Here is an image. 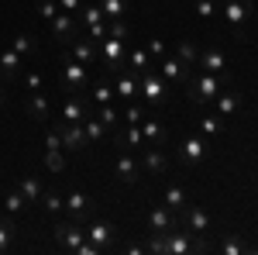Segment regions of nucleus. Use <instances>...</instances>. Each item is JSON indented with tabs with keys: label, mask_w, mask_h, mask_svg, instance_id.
<instances>
[{
	"label": "nucleus",
	"mask_w": 258,
	"mask_h": 255,
	"mask_svg": "<svg viewBox=\"0 0 258 255\" xmlns=\"http://www.w3.org/2000/svg\"><path fill=\"white\" fill-rule=\"evenodd\" d=\"M224 86H227V73H200V76H189V83L182 90H186V100L193 107H207V104H214V97Z\"/></svg>",
	"instance_id": "f257e3e1"
},
{
	"label": "nucleus",
	"mask_w": 258,
	"mask_h": 255,
	"mask_svg": "<svg viewBox=\"0 0 258 255\" xmlns=\"http://www.w3.org/2000/svg\"><path fill=\"white\" fill-rule=\"evenodd\" d=\"M138 93L148 100L152 107H159V111H162V107L169 104V83H165V76H162L159 69L148 66L145 73H138Z\"/></svg>",
	"instance_id": "f03ea898"
},
{
	"label": "nucleus",
	"mask_w": 258,
	"mask_h": 255,
	"mask_svg": "<svg viewBox=\"0 0 258 255\" xmlns=\"http://www.w3.org/2000/svg\"><path fill=\"white\" fill-rule=\"evenodd\" d=\"M86 86H90L86 66L76 62L73 56H62V90H66V97H80V93H86Z\"/></svg>",
	"instance_id": "7ed1b4c3"
},
{
	"label": "nucleus",
	"mask_w": 258,
	"mask_h": 255,
	"mask_svg": "<svg viewBox=\"0 0 258 255\" xmlns=\"http://www.w3.org/2000/svg\"><path fill=\"white\" fill-rule=\"evenodd\" d=\"M189 252H207V241L186 228H172L165 235V255H189Z\"/></svg>",
	"instance_id": "20e7f679"
},
{
	"label": "nucleus",
	"mask_w": 258,
	"mask_h": 255,
	"mask_svg": "<svg viewBox=\"0 0 258 255\" xmlns=\"http://www.w3.org/2000/svg\"><path fill=\"white\" fill-rule=\"evenodd\" d=\"M48 31H52V38L59 41V45H73V41L83 35V28H80V21H76V14H66V11H59L55 18L48 21Z\"/></svg>",
	"instance_id": "39448f33"
},
{
	"label": "nucleus",
	"mask_w": 258,
	"mask_h": 255,
	"mask_svg": "<svg viewBox=\"0 0 258 255\" xmlns=\"http://www.w3.org/2000/svg\"><path fill=\"white\" fill-rule=\"evenodd\" d=\"M97 52H100V59H103V66L107 69H114V73H120L124 69V62H127V45L120 38H107L103 41H97Z\"/></svg>",
	"instance_id": "423d86ee"
},
{
	"label": "nucleus",
	"mask_w": 258,
	"mask_h": 255,
	"mask_svg": "<svg viewBox=\"0 0 258 255\" xmlns=\"http://www.w3.org/2000/svg\"><path fill=\"white\" fill-rule=\"evenodd\" d=\"M179 228H186V231H193V235L203 238L207 231H210V214H207L200 203H193V200H189V203L179 211Z\"/></svg>",
	"instance_id": "0eeeda50"
},
{
	"label": "nucleus",
	"mask_w": 258,
	"mask_h": 255,
	"mask_svg": "<svg viewBox=\"0 0 258 255\" xmlns=\"http://www.w3.org/2000/svg\"><path fill=\"white\" fill-rule=\"evenodd\" d=\"M159 73L165 76L169 86H186L189 76H193V69L179 59V56H162V59H159Z\"/></svg>",
	"instance_id": "6e6552de"
},
{
	"label": "nucleus",
	"mask_w": 258,
	"mask_h": 255,
	"mask_svg": "<svg viewBox=\"0 0 258 255\" xmlns=\"http://www.w3.org/2000/svg\"><path fill=\"white\" fill-rule=\"evenodd\" d=\"M55 131H59L62 148H66V152H76V156L90 152V141H86V135H83V124H66V121H55Z\"/></svg>",
	"instance_id": "1a4fd4ad"
},
{
	"label": "nucleus",
	"mask_w": 258,
	"mask_h": 255,
	"mask_svg": "<svg viewBox=\"0 0 258 255\" xmlns=\"http://www.w3.org/2000/svg\"><path fill=\"white\" fill-rule=\"evenodd\" d=\"M55 241L66 252H76L86 241V228H83L80 221H55Z\"/></svg>",
	"instance_id": "9d476101"
},
{
	"label": "nucleus",
	"mask_w": 258,
	"mask_h": 255,
	"mask_svg": "<svg viewBox=\"0 0 258 255\" xmlns=\"http://www.w3.org/2000/svg\"><path fill=\"white\" fill-rule=\"evenodd\" d=\"M207 156H210V145H207L203 135H189L179 145V162H182V166H200Z\"/></svg>",
	"instance_id": "9b49d317"
},
{
	"label": "nucleus",
	"mask_w": 258,
	"mask_h": 255,
	"mask_svg": "<svg viewBox=\"0 0 258 255\" xmlns=\"http://www.w3.org/2000/svg\"><path fill=\"white\" fill-rule=\"evenodd\" d=\"M251 11H255V0H227L224 7H220V14H224V21L234 28V31H241L244 24H248V18H251Z\"/></svg>",
	"instance_id": "f8f14e48"
},
{
	"label": "nucleus",
	"mask_w": 258,
	"mask_h": 255,
	"mask_svg": "<svg viewBox=\"0 0 258 255\" xmlns=\"http://www.w3.org/2000/svg\"><path fill=\"white\" fill-rule=\"evenodd\" d=\"M114 176H117L120 183H127V186H135V183L141 179V166H138V159L131 156L127 148H120L117 162H114Z\"/></svg>",
	"instance_id": "ddd939ff"
},
{
	"label": "nucleus",
	"mask_w": 258,
	"mask_h": 255,
	"mask_svg": "<svg viewBox=\"0 0 258 255\" xmlns=\"http://www.w3.org/2000/svg\"><path fill=\"white\" fill-rule=\"evenodd\" d=\"M66 211H69V217H73V221L86 224V221L93 217V200L83 193V190H73V193L66 196Z\"/></svg>",
	"instance_id": "4468645a"
},
{
	"label": "nucleus",
	"mask_w": 258,
	"mask_h": 255,
	"mask_svg": "<svg viewBox=\"0 0 258 255\" xmlns=\"http://www.w3.org/2000/svg\"><path fill=\"white\" fill-rule=\"evenodd\" d=\"M172 228H179V214H176V211H169L165 203H159V207H152V214H148V231H159V235H169Z\"/></svg>",
	"instance_id": "2eb2a0df"
},
{
	"label": "nucleus",
	"mask_w": 258,
	"mask_h": 255,
	"mask_svg": "<svg viewBox=\"0 0 258 255\" xmlns=\"http://www.w3.org/2000/svg\"><path fill=\"white\" fill-rule=\"evenodd\" d=\"M141 169L159 176L169 169V156H165V145H145V159H141Z\"/></svg>",
	"instance_id": "dca6fc26"
},
{
	"label": "nucleus",
	"mask_w": 258,
	"mask_h": 255,
	"mask_svg": "<svg viewBox=\"0 0 258 255\" xmlns=\"http://www.w3.org/2000/svg\"><path fill=\"white\" fill-rule=\"evenodd\" d=\"M86 238L103 252V248H114V241H117V228H114V224H103V221H93V224L86 228Z\"/></svg>",
	"instance_id": "f3484780"
},
{
	"label": "nucleus",
	"mask_w": 258,
	"mask_h": 255,
	"mask_svg": "<svg viewBox=\"0 0 258 255\" xmlns=\"http://www.w3.org/2000/svg\"><path fill=\"white\" fill-rule=\"evenodd\" d=\"M214 104H217V114H220V118L231 121L241 111V93H238V90H231V86H224L217 97H214Z\"/></svg>",
	"instance_id": "a211bd4d"
},
{
	"label": "nucleus",
	"mask_w": 258,
	"mask_h": 255,
	"mask_svg": "<svg viewBox=\"0 0 258 255\" xmlns=\"http://www.w3.org/2000/svg\"><path fill=\"white\" fill-rule=\"evenodd\" d=\"M69 56L76 62H83V66H93V62L100 59V52H97V41H90V38H76L73 45H69Z\"/></svg>",
	"instance_id": "6ab92c4d"
},
{
	"label": "nucleus",
	"mask_w": 258,
	"mask_h": 255,
	"mask_svg": "<svg viewBox=\"0 0 258 255\" xmlns=\"http://www.w3.org/2000/svg\"><path fill=\"white\" fill-rule=\"evenodd\" d=\"M86 114H90V111H86L83 97H66L59 121H66V124H83V118H86Z\"/></svg>",
	"instance_id": "aec40b11"
},
{
	"label": "nucleus",
	"mask_w": 258,
	"mask_h": 255,
	"mask_svg": "<svg viewBox=\"0 0 258 255\" xmlns=\"http://www.w3.org/2000/svg\"><path fill=\"white\" fill-rule=\"evenodd\" d=\"M141 135H145V145H165V141H169L165 124L155 121V118H145V121H141Z\"/></svg>",
	"instance_id": "412c9836"
},
{
	"label": "nucleus",
	"mask_w": 258,
	"mask_h": 255,
	"mask_svg": "<svg viewBox=\"0 0 258 255\" xmlns=\"http://www.w3.org/2000/svg\"><path fill=\"white\" fill-rule=\"evenodd\" d=\"M197 66L203 69V73H224V69H227V59H224L220 48H207V52H200Z\"/></svg>",
	"instance_id": "4be33fe9"
},
{
	"label": "nucleus",
	"mask_w": 258,
	"mask_h": 255,
	"mask_svg": "<svg viewBox=\"0 0 258 255\" xmlns=\"http://www.w3.org/2000/svg\"><path fill=\"white\" fill-rule=\"evenodd\" d=\"M24 107H28V114H31V121H48V97L41 93V90H35V93H28V100H24Z\"/></svg>",
	"instance_id": "5701e85b"
},
{
	"label": "nucleus",
	"mask_w": 258,
	"mask_h": 255,
	"mask_svg": "<svg viewBox=\"0 0 258 255\" xmlns=\"http://www.w3.org/2000/svg\"><path fill=\"white\" fill-rule=\"evenodd\" d=\"M83 135H86L90 145H100V141L107 138V128H103V121H100L97 114H86V118H83Z\"/></svg>",
	"instance_id": "b1692460"
},
{
	"label": "nucleus",
	"mask_w": 258,
	"mask_h": 255,
	"mask_svg": "<svg viewBox=\"0 0 258 255\" xmlns=\"http://www.w3.org/2000/svg\"><path fill=\"white\" fill-rule=\"evenodd\" d=\"M114 93H117L120 100H135V97H138V76H135V73L117 76V79H114Z\"/></svg>",
	"instance_id": "393cba45"
},
{
	"label": "nucleus",
	"mask_w": 258,
	"mask_h": 255,
	"mask_svg": "<svg viewBox=\"0 0 258 255\" xmlns=\"http://www.w3.org/2000/svg\"><path fill=\"white\" fill-rule=\"evenodd\" d=\"M18 190H21V196L28 200V207H31V203H41V193H45L38 176H24V179L18 183Z\"/></svg>",
	"instance_id": "a878e982"
},
{
	"label": "nucleus",
	"mask_w": 258,
	"mask_h": 255,
	"mask_svg": "<svg viewBox=\"0 0 258 255\" xmlns=\"http://www.w3.org/2000/svg\"><path fill=\"white\" fill-rule=\"evenodd\" d=\"M21 59H24V56H18L14 48H4V52H0V76L14 79V76H18V69H21Z\"/></svg>",
	"instance_id": "bb28decb"
},
{
	"label": "nucleus",
	"mask_w": 258,
	"mask_h": 255,
	"mask_svg": "<svg viewBox=\"0 0 258 255\" xmlns=\"http://www.w3.org/2000/svg\"><path fill=\"white\" fill-rule=\"evenodd\" d=\"M197 128H200L203 138H220L224 135V118H220V114H207V118L197 121Z\"/></svg>",
	"instance_id": "cd10ccee"
},
{
	"label": "nucleus",
	"mask_w": 258,
	"mask_h": 255,
	"mask_svg": "<svg viewBox=\"0 0 258 255\" xmlns=\"http://www.w3.org/2000/svg\"><path fill=\"white\" fill-rule=\"evenodd\" d=\"M162 203H165L169 211H176V214H179V211L189 203V193H186L182 186H176V183H172V186H165V200H162Z\"/></svg>",
	"instance_id": "c85d7f7f"
},
{
	"label": "nucleus",
	"mask_w": 258,
	"mask_h": 255,
	"mask_svg": "<svg viewBox=\"0 0 258 255\" xmlns=\"http://www.w3.org/2000/svg\"><path fill=\"white\" fill-rule=\"evenodd\" d=\"M117 148H145L141 124H127V131H124V135H117Z\"/></svg>",
	"instance_id": "c756f323"
},
{
	"label": "nucleus",
	"mask_w": 258,
	"mask_h": 255,
	"mask_svg": "<svg viewBox=\"0 0 258 255\" xmlns=\"http://www.w3.org/2000/svg\"><path fill=\"white\" fill-rule=\"evenodd\" d=\"M14 238H18V228L11 224V217H0V255L14 248Z\"/></svg>",
	"instance_id": "7c9ffc66"
},
{
	"label": "nucleus",
	"mask_w": 258,
	"mask_h": 255,
	"mask_svg": "<svg viewBox=\"0 0 258 255\" xmlns=\"http://www.w3.org/2000/svg\"><path fill=\"white\" fill-rule=\"evenodd\" d=\"M48 152H45V166H48V173H55L59 176L62 169H66V156H62V145H45Z\"/></svg>",
	"instance_id": "2f4dec72"
},
{
	"label": "nucleus",
	"mask_w": 258,
	"mask_h": 255,
	"mask_svg": "<svg viewBox=\"0 0 258 255\" xmlns=\"http://www.w3.org/2000/svg\"><path fill=\"white\" fill-rule=\"evenodd\" d=\"M100 11L107 21H117L127 14V0H100Z\"/></svg>",
	"instance_id": "473e14b6"
},
{
	"label": "nucleus",
	"mask_w": 258,
	"mask_h": 255,
	"mask_svg": "<svg viewBox=\"0 0 258 255\" xmlns=\"http://www.w3.org/2000/svg\"><path fill=\"white\" fill-rule=\"evenodd\" d=\"M176 56H179L182 62H186L189 69H193V66H197V59H200V48H197V45H193L189 38H182V41L176 45Z\"/></svg>",
	"instance_id": "72a5a7b5"
},
{
	"label": "nucleus",
	"mask_w": 258,
	"mask_h": 255,
	"mask_svg": "<svg viewBox=\"0 0 258 255\" xmlns=\"http://www.w3.org/2000/svg\"><path fill=\"white\" fill-rule=\"evenodd\" d=\"M127 62H131V69H135V76L145 73L148 66H152V56H148V48H131L127 52Z\"/></svg>",
	"instance_id": "f704fd0d"
},
{
	"label": "nucleus",
	"mask_w": 258,
	"mask_h": 255,
	"mask_svg": "<svg viewBox=\"0 0 258 255\" xmlns=\"http://www.w3.org/2000/svg\"><path fill=\"white\" fill-rule=\"evenodd\" d=\"M86 28V24H100V21H107L103 18V11H100V4H86V7H80V18H76Z\"/></svg>",
	"instance_id": "c9c22d12"
},
{
	"label": "nucleus",
	"mask_w": 258,
	"mask_h": 255,
	"mask_svg": "<svg viewBox=\"0 0 258 255\" xmlns=\"http://www.w3.org/2000/svg\"><path fill=\"white\" fill-rule=\"evenodd\" d=\"M93 114H97V118L103 121V128H107V131H114V128H117V121H120V114L114 111V107H110V104H103V107H97Z\"/></svg>",
	"instance_id": "e433bc0d"
},
{
	"label": "nucleus",
	"mask_w": 258,
	"mask_h": 255,
	"mask_svg": "<svg viewBox=\"0 0 258 255\" xmlns=\"http://www.w3.org/2000/svg\"><path fill=\"white\" fill-rule=\"evenodd\" d=\"M24 207H28V200L21 196V190H14V193L4 196V211H7V214H21Z\"/></svg>",
	"instance_id": "4c0bfd02"
},
{
	"label": "nucleus",
	"mask_w": 258,
	"mask_h": 255,
	"mask_svg": "<svg viewBox=\"0 0 258 255\" xmlns=\"http://www.w3.org/2000/svg\"><path fill=\"white\" fill-rule=\"evenodd\" d=\"M41 203H45L48 214H62V211H66V200H62L59 193H41Z\"/></svg>",
	"instance_id": "58836bf2"
},
{
	"label": "nucleus",
	"mask_w": 258,
	"mask_h": 255,
	"mask_svg": "<svg viewBox=\"0 0 258 255\" xmlns=\"http://www.w3.org/2000/svg\"><path fill=\"white\" fill-rule=\"evenodd\" d=\"M193 11H197L203 21H210V18L220 11V7H217V0H197V4H193Z\"/></svg>",
	"instance_id": "ea45409f"
},
{
	"label": "nucleus",
	"mask_w": 258,
	"mask_h": 255,
	"mask_svg": "<svg viewBox=\"0 0 258 255\" xmlns=\"http://www.w3.org/2000/svg\"><path fill=\"white\" fill-rule=\"evenodd\" d=\"M127 31H131V28H127V21L124 18H117V21H107V35H110V38H127Z\"/></svg>",
	"instance_id": "a19ab883"
},
{
	"label": "nucleus",
	"mask_w": 258,
	"mask_h": 255,
	"mask_svg": "<svg viewBox=\"0 0 258 255\" xmlns=\"http://www.w3.org/2000/svg\"><path fill=\"white\" fill-rule=\"evenodd\" d=\"M83 38L103 41V38H107V21H100V24H86V28H83Z\"/></svg>",
	"instance_id": "79ce46f5"
},
{
	"label": "nucleus",
	"mask_w": 258,
	"mask_h": 255,
	"mask_svg": "<svg viewBox=\"0 0 258 255\" xmlns=\"http://www.w3.org/2000/svg\"><path fill=\"white\" fill-rule=\"evenodd\" d=\"M11 48H14L18 56H28V52H35V35H18Z\"/></svg>",
	"instance_id": "37998d69"
},
{
	"label": "nucleus",
	"mask_w": 258,
	"mask_h": 255,
	"mask_svg": "<svg viewBox=\"0 0 258 255\" xmlns=\"http://www.w3.org/2000/svg\"><path fill=\"white\" fill-rule=\"evenodd\" d=\"M124 121H127V124H141V121H145V107H141V104H135V100H127Z\"/></svg>",
	"instance_id": "c03bdc74"
},
{
	"label": "nucleus",
	"mask_w": 258,
	"mask_h": 255,
	"mask_svg": "<svg viewBox=\"0 0 258 255\" xmlns=\"http://www.w3.org/2000/svg\"><path fill=\"white\" fill-rule=\"evenodd\" d=\"M55 14H59V4L55 0H38V18L41 21H52Z\"/></svg>",
	"instance_id": "a18cd8bd"
},
{
	"label": "nucleus",
	"mask_w": 258,
	"mask_h": 255,
	"mask_svg": "<svg viewBox=\"0 0 258 255\" xmlns=\"http://www.w3.org/2000/svg\"><path fill=\"white\" fill-rule=\"evenodd\" d=\"M220 252H224V255H241V252H248V245H241V241H234V238H227V241L220 245Z\"/></svg>",
	"instance_id": "49530a36"
},
{
	"label": "nucleus",
	"mask_w": 258,
	"mask_h": 255,
	"mask_svg": "<svg viewBox=\"0 0 258 255\" xmlns=\"http://www.w3.org/2000/svg\"><path fill=\"white\" fill-rule=\"evenodd\" d=\"M148 56H152V59H162V56H165V45H162V38H148Z\"/></svg>",
	"instance_id": "de8ad7c7"
},
{
	"label": "nucleus",
	"mask_w": 258,
	"mask_h": 255,
	"mask_svg": "<svg viewBox=\"0 0 258 255\" xmlns=\"http://www.w3.org/2000/svg\"><path fill=\"white\" fill-rule=\"evenodd\" d=\"M24 86H28V93H35V90H41V73H28V79H24Z\"/></svg>",
	"instance_id": "09e8293b"
},
{
	"label": "nucleus",
	"mask_w": 258,
	"mask_h": 255,
	"mask_svg": "<svg viewBox=\"0 0 258 255\" xmlns=\"http://www.w3.org/2000/svg\"><path fill=\"white\" fill-rule=\"evenodd\" d=\"M55 4H59V11H66V14H76L83 7V0H55Z\"/></svg>",
	"instance_id": "8fccbe9b"
},
{
	"label": "nucleus",
	"mask_w": 258,
	"mask_h": 255,
	"mask_svg": "<svg viewBox=\"0 0 258 255\" xmlns=\"http://www.w3.org/2000/svg\"><path fill=\"white\" fill-rule=\"evenodd\" d=\"M0 104H4V93H0Z\"/></svg>",
	"instance_id": "3c124183"
}]
</instances>
